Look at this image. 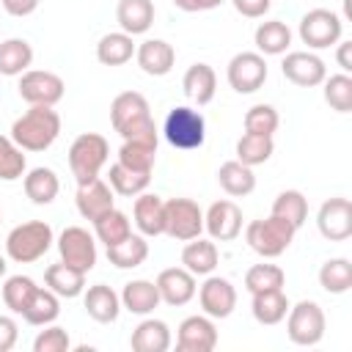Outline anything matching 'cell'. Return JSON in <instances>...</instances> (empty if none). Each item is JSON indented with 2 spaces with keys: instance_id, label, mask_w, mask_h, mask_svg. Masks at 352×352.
Listing matches in <instances>:
<instances>
[{
  "instance_id": "cell-1",
  "label": "cell",
  "mask_w": 352,
  "mask_h": 352,
  "mask_svg": "<svg viewBox=\"0 0 352 352\" xmlns=\"http://www.w3.org/2000/svg\"><path fill=\"white\" fill-rule=\"evenodd\" d=\"M110 124L124 140L157 143V126L148 102L138 91H124L110 102Z\"/></svg>"
},
{
  "instance_id": "cell-2",
  "label": "cell",
  "mask_w": 352,
  "mask_h": 352,
  "mask_svg": "<svg viewBox=\"0 0 352 352\" xmlns=\"http://www.w3.org/2000/svg\"><path fill=\"white\" fill-rule=\"evenodd\" d=\"M60 135V116L50 104H30L14 124L11 140L22 151H44Z\"/></svg>"
},
{
  "instance_id": "cell-3",
  "label": "cell",
  "mask_w": 352,
  "mask_h": 352,
  "mask_svg": "<svg viewBox=\"0 0 352 352\" xmlns=\"http://www.w3.org/2000/svg\"><path fill=\"white\" fill-rule=\"evenodd\" d=\"M55 242V234L50 228V223L44 220H28V223H19L8 231L6 236V253L11 261L16 264H33L38 261Z\"/></svg>"
},
{
  "instance_id": "cell-4",
  "label": "cell",
  "mask_w": 352,
  "mask_h": 352,
  "mask_svg": "<svg viewBox=\"0 0 352 352\" xmlns=\"http://www.w3.org/2000/svg\"><path fill=\"white\" fill-rule=\"evenodd\" d=\"M110 146L99 132H82L69 146V168L77 184H85L99 176V170L107 165Z\"/></svg>"
},
{
  "instance_id": "cell-5",
  "label": "cell",
  "mask_w": 352,
  "mask_h": 352,
  "mask_svg": "<svg viewBox=\"0 0 352 352\" xmlns=\"http://www.w3.org/2000/svg\"><path fill=\"white\" fill-rule=\"evenodd\" d=\"M294 234H297V228H294L289 220L275 217V214H270V217H264V220H253V223H248V228H245L248 245H250L258 256H264V258H278L280 253H286V248L292 245Z\"/></svg>"
},
{
  "instance_id": "cell-6",
  "label": "cell",
  "mask_w": 352,
  "mask_h": 352,
  "mask_svg": "<svg viewBox=\"0 0 352 352\" xmlns=\"http://www.w3.org/2000/svg\"><path fill=\"white\" fill-rule=\"evenodd\" d=\"M162 135L173 148L192 151V148H201L204 140H206V121H204V116L198 110L182 104V107H173L165 116Z\"/></svg>"
},
{
  "instance_id": "cell-7",
  "label": "cell",
  "mask_w": 352,
  "mask_h": 352,
  "mask_svg": "<svg viewBox=\"0 0 352 352\" xmlns=\"http://www.w3.org/2000/svg\"><path fill=\"white\" fill-rule=\"evenodd\" d=\"M324 311L314 300H300L289 305L286 314V336L297 346H316L324 338Z\"/></svg>"
},
{
  "instance_id": "cell-8",
  "label": "cell",
  "mask_w": 352,
  "mask_h": 352,
  "mask_svg": "<svg viewBox=\"0 0 352 352\" xmlns=\"http://www.w3.org/2000/svg\"><path fill=\"white\" fill-rule=\"evenodd\" d=\"M341 30H344V22L330 8H311L300 19V38L311 50H324V47L338 44L341 41Z\"/></svg>"
},
{
  "instance_id": "cell-9",
  "label": "cell",
  "mask_w": 352,
  "mask_h": 352,
  "mask_svg": "<svg viewBox=\"0 0 352 352\" xmlns=\"http://www.w3.org/2000/svg\"><path fill=\"white\" fill-rule=\"evenodd\" d=\"M204 231V212L190 198L165 201V234L179 242H190Z\"/></svg>"
},
{
  "instance_id": "cell-10",
  "label": "cell",
  "mask_w": 352,
  "mask_h": 352,
  "mask_svg": "<svg viewBox=\"0 0 352 352\" xmlns=\"http://www.w3.org/2000/svg\"><path fill=\"white\" fill-rule=\"evenodd\" d=\"M58 253H60V261L63 264H69L74 270H82L85 275L96 264V242L88 234V228H82V226H69V228L60 231V236H58Z\"/></svg>"
},
{
  "instance_id": "cell-11",
  "label": "cell",
  "mask_w": 352,
  "mask_h": 352,
  "mask_svg": "<svg viewBox=\"0 0 352 352\" xmlns=\"http://www.w3.org/2000/svg\"><path fill=\"white\" fill-rule=\"evenodd\" d=\"M63 80L55 72H44V69H28L19 74V96L28 104H50L55 107L63 99Z\"/></svg>"
},
{
  "instance_id": "cell-12",
  "label": "cell",
  "mask_w": 352,
  "mask_h": 352,
  "mask_svg": "<svg viewBox=\"0 0 352 352\" xmlns=\"http://www.w3.org/2000/svg\"><path fill=\"white\" fill-rule=\"evenodd\" d=\"M226 77L236 94H253L267 80V60L261 52H236L228 60Z\"/></svg>"
},
{
  "instance_id": "cell-13",
  "label": "cell",
  "mask_w": 352,
  "mask_h": 352,
  "mask_svg": "<svg viewBox=\"0 0 352 352\" xmlns=\"http://www.w3.org/2000/svg\"><path fill=\"white\" fill-rule=\"evenodd\" d=\"M316 226H319V234L330 242H344L352 236V204L349 198H327L322 206H319V214H316Z\"/></svg>"
},
{
  "instance_id": "cell-14",
  "label": "cell",
  "mask_w": 352,
  "mask_h": 352,
  "mask_svg": "<svg viewBox=\"0 0 352 352\" xmlns=\"http://www.w3.org/2000/svg\"><path fill=\"white\" fill-rule=\"evenodd\" d=\"M198 302H201V308H204L206 316L226 319L236 308V289H234V283L228 278L209 275L204 280V286L198 289Z\"/></svg>"
},
{
  "instance_id": "cell-15",
  "label": "cell",
  "mask_w": 352,
  "mask_h": 352,
  "mask_svg": "<svg viewBox=\"0 0 352 352\" xmlns=\"http://www.w3.org/2000/svg\"><path fill=\"white\" fill-rule=\"evenodd\" d=\"M204 228L214 242H231L242 231V209L228 198L214 201L204 214Z\"/></svg>"
},
{
  "instance_id": "cell-16",
  "label": "cell",
  "mask_w": 352,
  "mask_h": 352,
  "mask_svg": "<svg viewBox=\"0 0 352 352\" xmlns=\"http://www.w3.org/2000/svg\"><path fill=\"white\" fill-rule=\"evenodd\" d=\"M217 346V327L212 316H187L179 324L176 333V349L179 352H212Z\"/></svg>"
},
{
  "instance_id": "cell-17",
  "label": "cell",
  "mask_w": 352,
  "mask_h": 352,
  "mask_svg": "<svg viewBox=\"0 0 352 352\" xmlns=\"http://www.w3.org/2000/svg\"><path fill=\"white\" fill-rule=\"evenodd\" d=\"M280 72L289 82L300 85V88H314L322 85V80L327 77L324 60L314 52H289L280 63Z\"/></svg>"
},
{
  "instance_id": "cell-18",
  "label": "cell",
  "mask_w": 352,
  "mask_h": 352,
  "mask_svg": "<svg viewBox=\"0 0 352 352\" xmlns=\"http://www.w3.org/2000/svg\"><path fill=\"white\" fill-rule=\"evenodd\" d=\"M154 283H157L160 300L168 302V305H173V308L187 305L195 297V292H198L195 275L190 270H184V267H168V270H162Z\"/></svg>"
},
{
  "instance_id": "cell-19",
  "label": "cell",
  "mask_w": 352,
  "mask_h": 352,
  "mask_svg": "<svg viewBox=\"0 0 352 352\" xmlns=\"http://www.w3.org/2000/svg\"><path fill=\"white\" fill-rule=\"evenodd\" d=\"M74 204H77V212H80L85 220L94 223L96 217H102L104 212L113 209V187L96 176V179L85 182V184H77Z\"/></svg>"
},
{
  "instance_id": "cell-20",
  "label": "cell",
  "mask_w": 352,
  "mask_h": 352,
  "mask_svg": "<svg viewBox=\"0 0 352 352\" xmlns=\"http://www.w3.org/2000/svg\"><path fill=\"white\" fill-rule=\"evenodd\" d=\"M135 58H138V66L151 74V77H165L173 63H176V50L165 41V38H146L138 50H135Z\"/></svg>"
},
{
  "instance_id": "cell-21",
  "label": "cell",
  "mask_w": 352,
  "mask_h": 352,
  "mask_svg": "<svg viewBox=\"0 0 352 352\" xmlns=\"http://www.w3.org/2000/svg\"><path fill=\"white\" fill-rule=\"evenodd\" d=\"M135 226L143 236H160L165 234V201L151 192H140L132 206Z\"/></svg>"
},
{
  "instance_id": "cell-22",
  "label": "cell",
  "mask_w": 352,
  "mask_h": 352,
  "mask_svg": "<svg viewBox=\"0 0 352 352\" xmlns=\"http://www.w3.org/2000/svg\"><path fill=\"white\" fill-rule=\"evenodd\" d=\"M182 88H184V96H187L192 104L204 107V104H209V102L214 99L217 74H214V69H212L209 63H192V66L184 72V77H182Z\"/></svg>"
},
{
  "instance_id": "cell-23",
  "label": "cell",
  "mask_w": 352,
  "mask_h": 352,
  "mask_svg": "<svg viewBox=\"0 0 352 352\" xmlns=\"http://www.w3.org/2000/svg\"><path fill=\"white\" fill-rule=\"evenodd\" d=\"M82 302H85V314H88L94 322H99V324H110V322H116L118 314H121V297H118L107 283H94V286H88Z\"/></svg>"
},
{
  "instance_id": "cell-24",
  "label": "cell",
  "mask_w": 352,
  "mask_h": 352,
  "mask_svg": "<svg viewBox=\"0 0 352 352\" xmlns=\"http://www.w3.org/2000/svg\"><path fill=\"white\" fill-rule=\"evenodd\" d=\"M118 297H121V308H126L129 314H138V316H148L162 302L160 292H157V283L143 280V278L124 283V292Z\"/></svg>"
},
{
  "instance_id": "cell-25",
  "label": "cell",
  "mask_w": 352,
  "mask_h": 352,
  "mask_svg": "<svg viewBox=\"0 0 352 352\" xmlns=\"http://www.w3.org/2000/svg\"><path fill=\"white\" fill-rule=\"evenodd\" d=\"M116 19L124 33L140 36L154 25V0H118Z\"/></svg>"
},
{
  "instance_id": "cell-26",
  "label": "cell",
  "mask_w": 352,
  "mask_h": 352,
  "mask_svg": "<svg viewBox=\"0 0 352 352\" xmlns=\"http://www.w3.org/2000/svg\"><path fill=\"white\" fill-rule=\"evenodd\" d=\"M44 283H47V289L55 292L58 297L72 300V297H80V294L85 292V272H82V270H74V267H69V264H63V261H58V264L47 267Z\"/></svg>"
},
{
  "instance_id": "cell-27",
  "label": "cell",
  "mask_w": 352,
  "mask_h": 352,
  "mask_svg": "<svg viewBox=\"0 0 352 352\" xmlns=\"http://www.w3.org/2000/svg\"><path fill=\"white\" fill-rule=\"evenodd\" d=\"M129 346L135 352H165L170 346V327L162 319H143L132 330Z\"/></svg>"
},
{
  "instance_id": "cell-28",
  "label": "cell",
  "mask_w": 352,
  "mask_h": 352,
  "mask_svg": "<svg viewBox=\"0 0 352 352\" xmlns=\"http://www.w3.org/2000/svg\"><path fill=\"white\" fill-rule=\"evenodd\" d=\"M22 187H25V195L36 206H47L58 198L60 182H58V173L52 168H33L22 176Z\"/></svg>"
},
{
  "instance_id": "cell-29",
  "label": "cell",
  "mask_w": 352,
  "mask_h": 352,
  "mask_svg": "<svg viewBox=\"0 0 352 352\" xmlns=\"http://www.w3.org/2000/svg\"><path fill=\"white\" fill-rule=\"evenodd\" d=\"M217 258H220V253H217L214 239H201V236H195V239H190V242L184 245V250H182V264H184V270H190L192 275H212L214 267H217Z\"/></svg>"
},
{
  "instance_id": "cell-30",
  "label": "cell",
  "mask_w": 352,
  "mask_h": 352,
  "mask_svg": "<svg viewBox=\"0 0 352 352\" xmlns=\"http://www.w3.org/2000/svg\"><path fill=\"white\" fill-rule=\"evenodd\" d=\"M250 311H253V319L258 324H278L289 314V297L283 294V289L256 292L253 302H250Z\"/></svg>"
},
{
  "instance_id": "cell-31",
  "label": "cell",
  "mask_w": 352,
  "mask_h": 352,
  "mask_svg": "<svg viewBox=\"0 0 352 352\" xmlns=\"http://www.w3.org/2000/svg\"><path fill=\"white\" fill-rule=\"evenodd\" d=\"M217 182L220 187L231 195V198H242V195H250L256 190V176H253V168L242 165L239 160H228L217 168Z\"/></svg>"
},
{
  "instance_id": "cell-32",
  "label": "cell",
  "mask_w": 352,
  "mask_h": 352,
  "mask_svg": "<svg viewBox=\"0 0 352 352\" xmlns=\"http://www.w3.org/2000/svg\"><path fill=\"white\" fill-rule=\"evenodd\" d=\"M135 50H138V47H135V41H132V36L124 33V30H118V33H107V36L99 38V44H96V58H99L102 66H124L126 60H132Z\"/></svg>"
},
{
  "instance_id": "cell-33",
  "label": "cell",
  "mask_w": 352,
  "mask_h": 352,
  "mask_svg": "<svg viewBox=\"0 0 352 352\" xmlns=\"http://www.w3.org/2000/svg\"><path fill=\"white\" fill-rule=\"evenodd\" d=\"M148 258V242L143 234H129L124 242L107 248V261L118 270H135Z\"/></svg>"
},
{
  "instance_id": "cell-34",
  "label": "cell",
  "mask_w": 352,
  "mask_h": 352,
  "mask_svg": "<svg viewBox=\"0 0 352 352\" xmlns=\"http://www.w3.org/2000/svg\"><path fill=\"white\" fill-rule=\"evenodd\" d=\"M33 63V47L25 38H6L0 41V74L19 77Z\"/></svg>"
},
{
  "instance_id": "cell-35",
  "label": "cell",
  "mask_w": 352,
  "mask_h": 352,
  "mask_svg": "<svg viewBox=\"0 0 352 352\" xmlns=\"http://www.w3.org/2000/svg\"><path fill=\"white\" fill-rule=\"evenodd\" d=\"M256 47L261 55H283L292 44V30L286 22L280 19H270V22H261L256 28V36H253Z\"/></svg>"
},
{
  "instance_id": "cell-36",
  "label": "cell",
  "mask_w": 352,
  "mask_h": 352,
  "mask_svg": "<svg viewBox=\"0 0 352 352\" xmlns=\"http://www.w3.org/2000/svg\"><path fill=\"white\" fill-rule=\"evenodd\" d=\"M58 314H60V300H58V294L38 286L36 294L30 297L28 308L22 311V319H25L28 324L44 327V324H52V322L58 319Z\"/></svg>"
},
{
  "instance_id": "cell-37",
  "label": "cell",
  "mask_w": 352,
  "mask_h": 352,
  "mask_svg": "<svg viewBox=\"0 0 352 352\" xmlns=\"http://www.w3.org/2000/svg\"><path fill=\"white\" fill-rule=\"evenodd\" d=\"M94 231H96V239H99L104 248H113V245L124 242V239L132 234V223H129V217H126L121 209L113 206L110 212H104L102 217L94 220Z\"/></svg>"
},
{
  "instance_id": "cell-38",
  "label": "cell",
  "mask_w": 352,
  "mask_h": 352,
  "mask_svg": "<svg viewBox=\"0 0 352 352\" xmlns=\"http://www.w3.org/2000/svg\"><path fill=\"white\" fill-rule=\"evenodd\" d=\"M319 286L327 294H344L352 289V261L349 258H327L319 267Z\"/></svg>"
},
{
  "instance_id": "cell-39",
  "label": "cell",
  "mask_w": 352,
  "mask_h": 352,
  "mask_svg": "<svg viewBox=\"0 0 352 352\" xmlns=\"http://www.w3.org/2000/svg\"><path fill=\"white\" fill-rule=\"evenodd\" d=\"M157 160V143H143V140H124L118 148V162L129 170L138 173H151Z\"/></svg>"
},
{
  "instance_id": "cell-40",
  "label": "cell",
  "mask_w": 352,
  "mask_h": 352,
  "mask_svg": "<svg viewBox=\"0 0 352 352\" xmlns=\"http://www.w3.org/2000/svg\"><path fill=\"white\" fill-rule=\"evenodd\" d=\"M151 182V173H138V170H129L124 168L121 162H113L110 170H107V184L113 187V192L124 195V198H135L140 195Z\"/></svg>"
},
{
  "instance_id": "cell-41",
  "label": "cell",
  "mask_w": 352,
  "mask_h": 352,
  "mask_svg": "<svg viewBox=\"0 0 352 352\" xmlns=\"http://www.w3.org/2000/svg\"><path fill=\"white\" fill-rule=\"evenodd\" d=\"M272 151H275V143H272V138H267V135H250V132H245V135L236 140V160H239L242 165H248V168L264 165V162L272 157Z\"/></svg>"
},
{
  "instance_id": "cell-42",
  "label": "cell",
  "mask_w": 352,
  "mask_h": 352,
  "mask_svg": "<svg viewBox=\"0 0 352 352\" xmlns=\"http://www.w3.org/2000/svg\"><path fill=\"white\" fill-rule=\"evenodd\" d=\"M36 289H38L36 280L28 278V275H11V278H6V283H3V302H6V308L11 314H19L22 316V311L28 308L30 297L36 294Z\"/></svg>"
},
{
  "instance_id": "cell-43",
  "label": "cell",
  "mask_w": 352,
  "mask_h": 352,
  "mask_svg": "<svg viewBox=\"0 0 352 352\" xmlns=\"http://www.w3.org/2000/svg\"><path fill=\"white\" fill-rule=\"evenodd\" d=\"M272 214L289 220L294 228H300L308 217V201L300 190H283L278 192V198L272 201Z\"/></svg>"
},
{
  "instance_id": "cell-44",
  "label": "cell",
  "mask_w": 352,
  "mask_h": 352,
  "mask_svg": "<svg viewBox=\"0 0 352 352\" xmlns=\"http://www.w3.org/2000/svg\"><path fill=\"white\" fill-rule=\"evenodd\" d=\"M283 280H286V275L278 264H253L245 272V289L250 294L270 292V289H283Z\"/></svg>"
},
{
  "instance_id": "cell-45",
  "label": "cell",
  "mask_w": 352,
  "mask_h": 352,
  "mask_svg": "<svg viewBox=\"0 0 352 352\" xmlns=\"http://www.w3.org/2000/svg\"><path fill=\"white\" fill-rule=\"evenodd\" d=\"M28 160L22 154V148L11 140V135H0V179L3 182H16L25 176Z\"/></svg>"
},
{
  "instance_id": "cell-46",
  "label": "cell",
  "mask_w": 352,
  "mask_h": 352,
  "mask_svg": "<svg viewBox=\"0 0 352 352\" xmlns=\"http://www.w3.org/2000/svg\"><path fill=\"white\" fill-rule=\"evenodd\" d=\"M324 102L336 113H352V77L349 74H333L324 77Z\"/></svg>"
},
{
  "instance_id": "cell-47",
  "label": "cell",
  "mask_w": 352,
  "mask_h": 352,
  "mask_svg": "<svg viewBox=\"0 0 352 352\" xmlns=\"http://www.w3.org/2000/svg\"><path fill=\"white\" fill-rule=\"evenodd\" d=\"M280 126V116L272 104H253L248 113H245V132L250 135H267L272 138Z\"/></svg>"
},
{
  "instance_id": "cell-48",
  "label": "cell",
  "mask_w": 352,
  "mask_h": 352,
  "mask_svg": "<svg viewBox=\"0 0 352 352\" xmlns=\"http://www.w3.org/2000/svg\"><path fill=\"white\" fill-rule=\"evenodd\" d=\"M72 346V338L58 324H44V330L33 341V352H66Z\"/></svg>"
},
{
  "instance_id": "cell-49",
  "label": "cell",
  "mask_w": 352,
  "mask_h": 352,
  "mask_svg": "<svg viewBox=\"0 0 352 352\" xmlns=\"http://www.w3.org/2000/svg\"><path fill=\"white\" fill-rule=\"evenodd\" d=\"M231 3H234V8H236L242 16H248V19L264 16V14L270 11V6H272V0H231Z\"/></svg>"
},
{
  "instance_id": "cell-50",
  "label": "cell",
  "mask_w": 352,
  "mask_h": 352,
  "mask_svg": "<svg viewBox=\"0 0 352 352\" xmlns=\"http://www.w3.org/2000/svg\"><path fill=\"white\" fill-rule=\"evenodd\" d=\"M16 338H19V327H16V322H14L11 316H3V314H0V352L14 349Z\"/></svg>"
},
{
  "instance_id": "cell-51",
  "label": "cell",
  "mask_w": 352,
  "mask_h": 352,
  "mask_svg": "<svg viewBox=\"0 0 352 352\" xmlns=\"http://www.w3.org/2000/svg\"><path fill=\"white\" fill-rule=\"evenodd\" d=\"M0 3L11 16H30L38 8V0H0Z\"/></svg>"
},
{
  "instance_id": "cell-52",
  "label": "cell",
  "mask_w": 352,
  "mask_h": 352,
  "mask_svg": "<svg viewBox=\"0 0 352 352\" xmlns=\"http://www.w3.org/2000/svg\"><path fill=\"white\" fill-rule=\"evenodd\" d=\"M223 0H173L176 8L187 11V14H195V11H209V8H217Z\"/></svg>"
},
{
  "instance_id": "cell-53",
  "label": "cell",
  "mask_w": 352,
  "mask_h": 352,
  "mask_svg": "<svg viewBox=\"0 0 352 352\" xmlns=\"http://www.w3.org/2000/svg\"><path fill=\"white\" fill-rule=\"evenodd\" d=\"M336 60L341 66L344 74L352 72V41H338V52H336Z\"/></svg>"
},
{
  "instance_id": "cell-54",
  "label": "cell",
  "mask_w": 352,
  "mask_h": 352,
  "mask_svg": "<svg viewBox=\"0 0 352 352\" xmlns=\"http://www.w3.org/2000/svg\"><path fill=\"white\" fill-rule=\"evenodd\" d=\"M6 270H8V264H6V258H3V256H0V278H3V275H6Z\"/></svg>"
}]
</instances>
